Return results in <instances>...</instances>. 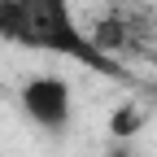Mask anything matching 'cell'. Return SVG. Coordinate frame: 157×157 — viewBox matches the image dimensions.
<instances>
[{
    "mask_svg": "<svg viewBox=\"0 0 157 157\" xmlns=\"http://www.w3.org/2000/svg\"><path fill=\"white\" fill-rule=\"evenodd\" d=\"M17 105L26 122L39 127L44 135H66L74 122V92L61 74H31L17 92Z\"/></svg>",
    "mask_w": 157,
    "mask_h": 157,
    "instance_id": "obj_2",
    "label": "cell"
},
{
    "mask_svg": "<svg viewBox=\"0 0 157 157\" xmlns=\"http://www.w3.org/2000/svg\"><path fill=\"white\" fill-rule=\"evenodd\" d=\"M140 127H144V113L135 109V105H118L113 113H109V135L113 140H131V135H140Z\"/></svg>",
    "mask_w": 157,
    "mask_h": 157,
    "instance_id": "obj_3",
    "label": "cell"
},
{
    "mask_svg": "<svg viewBox=\"0 0 157 157\" xmlns=\"http://www.w3.org/2000/svg\"><path fill=\"white\" fill-rule=\"evenodd\" d=\"M0 39L39 52H61L70 61H83L87 70L118 74V61L105 57L92 35L78 31L70 0H0Z\"/></svg>",
    "mask_w": 157,
    "mask_h": 157,
    "instance_id": "obj_1",
    "label": "cell"
},
{
    "mask_svg": "<svg viewBox=\"0 0 157 157\" xmlns=\"http://www.w3.org/2000/svg\"><path fill=\"white\" fill-rule=\"evenodd\" d=\"M105 157H135V153H131V148H127V144H122V140H118V144H113V148H109V153H105Z\"/></svg>",
    "mask_w": 157,
    "mask_h": 157,
    "instance_id": "obj_4",
    "label": "cell"
}]
</instances>
